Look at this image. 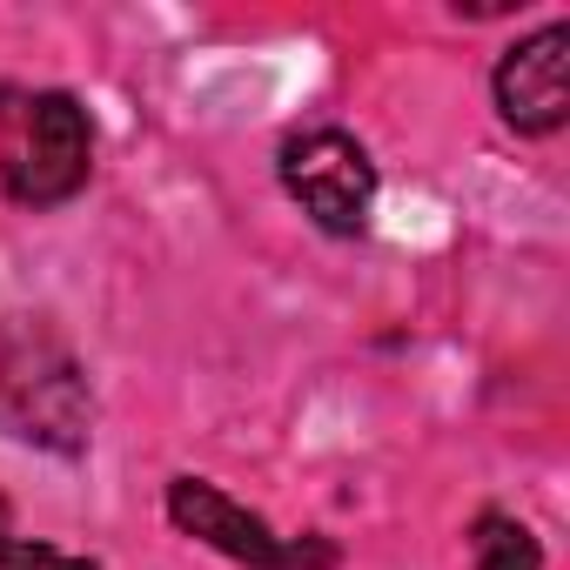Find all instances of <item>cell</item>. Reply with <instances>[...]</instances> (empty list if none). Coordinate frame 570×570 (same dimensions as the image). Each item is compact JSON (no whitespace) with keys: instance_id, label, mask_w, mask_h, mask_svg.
Segmentation results:
<instances>
[{"instance_id":"obj_1","label":"cell","mask_w":570,"mask_h":570,"mask_svg":"<svg viewBox=\"0 0 570 570\" xmlns=\"http://www.w3.org/2000/svg\"><path fill=\"white\" fill-rule=\"evenodd\" d=\"M0 416L14 423V436L41 443L55 456H81L95 436L88 430L95 423L88 376L48 316H14L0 330Z\"/></svg>"},{"instance_id":"obj_2","label":"cell","mask_w":570,"mask_h":570,"mask_svg":"<svg viewBox=\"0 0 570 570\" xmlns=\"http://www.w3.org/2000/svg\"><path fill=\"white\" fill-rule=\"evenodd\" d=\"M88 168H95V128L75 95L41 88L0 108V188H8V202L55 208L88 188Z\"/></svg>"},{"instance_id":"obj_3","label":"cell","mask_w":570,"mask_h":570,"mask_svg":"<svg viewBox=\"0 0 570 570\" xmlns=\"http://www.w3.org/2000/svg\"><path fill=\"white\" fill-rule=\"evenodd\" d=\"M275 168H282V188L303 202V215L323 235H363L370 228L376 161H370V148L356 135H343V128H303V135L282 141Z\"/></svg>"},{"instance_id":"obj_4","label":"cell","mask_w":570,"mask_h":570,"mask_svg":"<svg viewBox=\"0 0 570 570\" xmlns=\"http://www.w3.org/2000/svg\"><path fill=\"white\" fill-rule=\"evenodd\" d=\"M168 523L208 550H222L242 570H330L336 550L330 543H296V537H275L255 510H242L222 483L208 476H175L168 483Z\"/></svg>"},{"instance_id":"obj_5","label":"cell","mask_w":570,"mask_h":570,"mask_svg":"<svg viewBox=\"0 0 570 570\" xmlns=\"http://www.w3.org/2000/svg\"><path fill=\"white\" fill-rule=\"evenodd\" d=\"M497 115L517 135H557L570 121V21H550L523 35L497 61Z\"/></svg>"},{"instance_id":"obj_6","label":"cell","mask_w":570,"mask_h":570,"mask_svg":"<svg viewBox=\"0 0 570 570\" xmlns=\"http://www.w3.org/2000/svg\"><path fill=\"white\" fill-rule=\"evenodd\" d=\"M470 563L476 570H543V550H537V537L517 517L483 510L476 530H470Z\"/></svg>"},{"instance_id":"obj_7","label":"cell","mask_w":570,"mask_h":570,"mask_svg":"<svg viewBox=\"0 0 570 570\" xmlns=\"http://www.w3.org/2000/svg\"><path fill=\"white\" fill-rule=\"evenodd\" d=\"M0 570H101L95 557H75V550H55V543H35V537H14L0 530Z\"/></svg>"}]
</instances>
